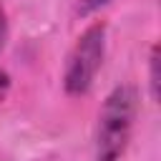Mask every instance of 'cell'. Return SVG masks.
I'll return each mask as SVG.
<instances>
[{
	"mask_svg": "<svg viewBox=\"0 0 161 161\" xmlns=\"http://www.w3.org/2000/svg\"><path fill=\"white\" fill-rule=\"evenodd\" d=\"M136 116H138V91L131 83L116 86L98 111L93 136L96 161H121V156L131 143Z\"/></svg>",
	"mask_w": 161,
	"mask_h": 161,
	"instance_id": "cell-1",
	"label": "cell"
},
{
	"mask_svg": "<svg viewBox=\"0 0 161 161\" xmlns=\"http://www.w3.org/2000/svg\"><path fill=\"white\" fill-rule=\"evenodd\" d=\"M103 58H106V23L96 20L75 38V43L65 58L63 91L70 98H80V96L91 93V88L98 78V70L103 68Z\"/></svg>",
	"mask_w": 161,
	"mask_h": 161,
	"instance_id": "cell-2",
	"label": "cell"
},
{
	"mask_svg": "<svg viewBox=\"0 0 161 161\" xmlns=\"http://www.w3.org/2000/svg\"><path fill=\"white\" fill-rule=\"evenodd\" d=\"M158 45L153 43L151 45V53H148V96L151 101H158Z\"/></svg>",
	"mask_w": 161,
	"mask_h": 161,
	"instance_id": "cell-3",
	"label": "cell"
},
{
	"mask_svg": "<svg viewBox=\"0 0 161 161\" xmlns=\"http://www.w3.org/2000/svg\"><path fill=\"white\" fill-rule=\"evenodd\" d=\"M111 0H75V15L80 18H88L93 13H98L101 8H106Z\"/></svg>",
	"mask_w": 161,
	"mask_h": 161,
	"instance_id": "cell-4",
	"label": "cell"
},
{
	"mask_svg": "<svg viewBox=\"0 0 161 161\" xmlns=\"http://www.w3.org/2000/svg\"><path fill=\"white\" fill-rule=\"evenodd\" d=\"M8 35H10V23H8V13H5V8L0 5V50L5 48Z\"/></svg>",
	"mask_w": 161,
	"mask_h": 161,
	"instance_id": "cell-5",
	"label": "cell"
},
{
	"mask_svg": "<svg viewBox=\"0 0 161 161\" xmlns=\"http://www.w3.org/2000/svg\"><path fill=\"white\" fill-rule=\"evenodd\" d=\"M8 91H10V75H8V70H3V68H0V103L5 101Z\"/></svg>",
	"mask_w": 161,
	"mask_h": 161,
	"instance_id": "cell-6",
	"label": "cell"
}]
</instances>
